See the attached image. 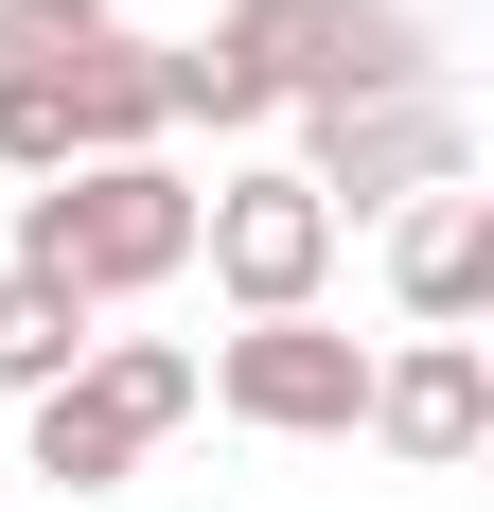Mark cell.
Segmentation results:
<instances>
[{"mask_svg":"<svg viewBox=\"0 0 494 512\" xmlns=\"http://www.w3.org/2000/svg\"><path fill=\"white\" fill-rule=\"evenodd\" d=\"M18 265L36 283H71V301H159L177 265H195V177L177 159H71V177H36L18 195Z\"/></svg>","mask_w":494,"mask_h":512,"instance_id":"obj_1","label":"cell"},{"mask_svg":"<svg viewBox=\"0 0 494 512\" xmlns=\"http://www.w3.org/2000/svg\"><path fill=\"white\" fill-rule=\"evenodd\" d=\"M195 407H230L247 442H353L371 424V354L336 318H247V336L195 354Z\"/></svg>","mask_w":494,"mask_h":512,"instance_id":"obj_2","label":"cell"},{"mask_svg":"<svg viewBox=\"0 0 494 512\" xmlns=\"http://www.w3.org/2000/svg\"><path fill=\"white\" fill-rule=\"evenodd\" d=\"M195 265H212L230 318H318V283H336V212L300 195V159H247V177L195 195Z\"/></svg>","mask_w":494,"mask_h":512,"instance_id":"obj_3","label":"cell"},{"mask_svg":"<svg viewBox=\"0 0 494 512\" xmlns=\"http://www.w3.org/2000/svg\"><path fill=\"white\" fill-rule=\"evenodd\" d=\"M283 124H300V195H318V212H406V195H442V177H477L459 89H406V106H283Z\"/></svg>","mask_w":494,"mask_h":512,"instance_id":"obj_4","label":"cell"},{"mask_svg":"<svg viewBox=\"0 0 494 512\" xmlns=\"http://www.w3.org/2000/svg\"><path fill=\"white\" fill-rule=\"evenodd\" d=\"M318 53H336V0H230L212 36H177L159 53V89H177V124H283L300 89H318Z\"/></svg>","mask_w":494,"mask_h":512,"instance_id":"obj_5","label":"cell"},{"mask_svg":"<svg viewBox=\"0 0 494 512\" xmlns=\"http://www.w3.org/2000/svg\"><path fill=\"white\" fill-rule=\"evenodd\" d=\"M353 442H389L406 477H459L494 442V354L477 336H406V354H371V424Z\"/></svg>","mask_w":494,"mask_h":512,"instance_id":"obj_6","label":"cell"},{"mask_svg":"<svg viewBox=\"0 0 494 512\" xmlns=\"http://www.w3.org/2000/svg\"><path fill=\"white\" fill-rule=\"evenodd\" d=\"M389 301H406V336H477L494 318V195L477 177H442V195L389 212Z\"/></svg>","mask_w":494,"mask_h":512,"instance_id":"obj_7","label":"cell"},{"mask_svg":"<svg viewBox=\"0 0 494 512\" xmlns=\"http://www.w3.org/2000/svg\"><path fill=\"white\" fill-rule=\"evenodd\" d=\"M53 106H71V159H159V124H177V89H159V36H124V18H106V36L53 71Z\"/></svg>","mask_w":494,"mask_h":512,"instance_id":"obj_8","label":"cell"},{"mask_svg":"<svg viewBox=\"0 0 494 512\" xmlns=\"http://www.w3.org/2000/svg\"><path fill=\"white\" fill-rule=\"evenodd\" d=\"M142 460H159V424H124L89 371H71V389H36V424H18V477H53V495H124Z\"/></svg>","mask_w":494,"mask_h":512,"instance_id":"obj_9","label":"cell"},{"mask_svg":"<svg viewBox=\"0 0 494 512\" xmlns=\"http://www.w3.org/2000/svg\"><path fill=\"white\" fill-rule=\"evenodd\" d=\"M89 336H106V318L71 301V283L0 265V389H18V407H36V389H71V371H89Z\"/></svg>","mask_w":494,"mask_h":512,"instance_id":"obj_10","label":"cell"},{"mask_svg":"<svg viewBox=\"0 0 494 512\" xmlns=\"http://www.w3.org/2000/svg\"><path fill=\"white\" fill-rule=\"evenodd\" d=\"M89 389H106L124 424H159V442L195 424V354H177V336H89Z\"/></svg>","mask_w":494,"mask_h":512,"instance_id":"obj_11","label":"cell"},{"mask_svg":"<svg viewBox=\"0 0 494 512\" xmlns=\"http://www.w3.org/2000/svg\"><path fill=\"white\" fill-rule=\"evenodd\" d=\"M106 36V0H0V71H71Z\"/></svg>","mask_w":494,"mask_h":512,"instance_id":"obj_12","label":"cell"}]
</instances>
